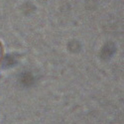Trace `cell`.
Returning a JSON list of instances; mask_svg holds the SVG:
<instances>
[{
    "label": "cell",
    "instance_id": "obj_1",
    "mask_svg": "<svg viewBox=\"0 0 124 124\" xmlns=\"http://www.w3.org/2000/svg\"><path fill=\"white\" fill-rule=\"evenodd\" d=\"M2 56H3V46H2V43L0 42V61L2 59Z\"/></svg>",
    "mask_w": 124,
    "mask_h": 124
}]
</instances>
